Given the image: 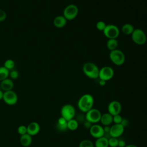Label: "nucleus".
Instances as JSON below:
<instances>
[{
    "label": "nucleus",
    "mask_w": 147,
    "mask_h": 147,
    "mask_svg": "<svg viewBox=\"0 0 147 147\" xmlns=\"http://www.w3.org/2000/svg\"><path fill=\"white\" fill-rule=\"evenodd\" d=\"M3 100L8 105H14L18 101V95L16 92L13 90L5 91L3 93Z\"/></svg>",
    "instance_id": "nucleus-10"
},
{
    "label": "nucleus",
    "mask_w": 147,
    "mask_h": 147,
    "mask_svg": "<svg viewBox=\"0 0 147 147\" xmlns=\"http://www.w3.org/2000/svg\"><path fill=\"white\" fill-rule=\"evenodd\" d=\"M19 72L18 71L16 70V69H13V70H11L9 72V77L11 79H12L13 80H16V79H17L19 77Z\"/></svg>",
    "instance_id": "nucleus-28"
},
{
    "label": "nucleus",
    "mask_w": 147,
    "mask_h": 147,
    "mask_svg": "<svg viewBox=\"0 0 147 147\" xmlns=\"http://www.w3.org/2000/svg\"><path fill=\"white\" fill-rule=\"evenodd\" d=\"M20 141L21 144L24 147H28L30 146L32 142V136L28 133L22 135L20 137Z\"/></svg>",
    "instance_id": "nucleus-18"
},
{
    "label": "nucleus",
    "mask_w": 147,
    "mask_h": 147,
    "mask_svg": "<svg viewBox=\"0 0 147 147\" xmlns=\"http://www.w3.org/2000/svg\"><path fill=\"white\" fill-rule=\"evenodd\" d=\"M128 123H129V122H128L127 119H125V118H123L122 120V122L121 123V124H122L124 127L128 125Z\"/></svg>",
    "instance_id": "nucleus-36"
},
{
    "label": "nucleus",
    "mask_w": 147,
    "mask_h": 147,
    "mask_svg": "<svg viewBox=\"0 0 147 147\" xmlns=\"http://www.w3.org/2000/svg\"><path fill=\"white\" fill-rule=\"evenodd\" d=\"M125 141L123 140H118V147H125L126 146Z\"/></svg>",
    "instance_id": "nucleus-33"
},
{
    "label": "nucleus",
    "mask_w": 147,
    "mask_h": 147,
    "mask_svg": "<svg viewBox=\"0 0 147 147\" xmlns=\"http://www.w3.org/2000/svg\"><path fill=\"white\" fill-rule=\"evenodd\" d=\"M61 117H63L67 121L74 119L76 111L74 106L70 104H66L63 106L60 111Z\"/></svg>",
    "instance_id": "nucleus-5"
},
{
    "label": "nucleus",
    "mask_w": 147,
    "mask_h": 147,
    "mask_svg": "<svg viewBox=\"0 0 147 147\" xmlns=\"http://www.w3.org/2000/svg\"><path fill=\"white\" fill-rule=\"evenodd\" d=\"M27 127V133L31 136L37 134L40 130V126L37 122H30Z\"/></svg>",
    "instance_id": "nucleus-15"
},
{
    "label": "nucleus",
    "mask_w": 147,
    "mask_h": 147,
    "mask_svg": "<svg viewBox=\"0 0 147 147\" xmlns=\"http://www.w3.org/2000/svg\"><path fill=\"white\" fill-rule=\"evenodd\" d=\"M0 87L1 90L4 92L13 90L14 87V82L10 78H7L1 82Z\"/></svg>",
    "instance_id": "nucleus-14"
},
{
    "label": "nucleus",
    "mask_w": 147,
    "mask_h": 147,
    "mask_svg": "<svg viewBox=\"0 0 147 147\" xmlns=\"http://www.w3.org/2000/svg\"><path fill=\"white\" fill-rule=\"evenodd\" d=\"M109 57L113 63L116 65H121L125 61V56L123 52L118 49L110 51Z\"/></svg>",
    "instance_id": "nucleus-3"
},
{
    "label": "nucleus",
    "mask_w": 147,
    "mask_h": 147,
    "mask_svg": "<svg viewBox=\"0 0 147 147\" xmlns=\"http://www.w3.org/2000/svg\"><path fill=\"white\" fill-rule=\"evenodd\" d=\"M123 118L120 114H117L113 116V121L115 124H119L121 123L122 122Z\"/></svg>",
    "instance_id": "nucleus-31"
},
{
    "label": "nucleus",
    "mask_w": 147,
    "mask_h": 147,
    "mask_svg": "<svg viewBox=\"0 0 147 147\" xmlns=\"http://www.w3.org/2000/svg\"><path fill=\"white\" fill-rule=\"evenodd\" d=\"M121 30L123 34L126 35H129L132 34V33L134 30V28L130 24H125L122 26Z\"/></svg>",
    "instance_id": "nucleus-22"
},
{
    "label": "nucleus",
    "mask_w": 147,
    "mask_h": 147,
    "mask_svg": "<svg viewBox=\"0 0 147 147\" xmlns=\"http://www.w3.org/2000/svg\"><path fill=\"white\" fill-rule=\"evenodd\" d=\"M18 133L21 135H24L27 133V127L24 125H20L17 129Z\"/></svg>",
    "instance_id": "nucleus-30"
},
{
    "label": "nucleus",
    "mask_w": 147,
    "mask_h": 147,
    "mask_svg": "<svg viewBox=\"0 0 147 147\" xmlns=\"http://www.w3.org/2000/svg\"><path fill=\"white\" fill-rule=\"evenodd\" d=\"M95 147H109V141L105 137H102L96 140L95 144Z\"/></svg>",
    "instance_id": "nucleus-20"
},
{
    "label": "nucleus",
    "mask_w": 147,
    "mask_h": 147,
    "mask_svg": "<svg viewBox=\"0 0 147 147\" xmlns=\"http://www.w3.org/2000/svg\"><path fill=\"white\" fill-rule=\"evenodd\" d=\"M56 127L60 131H63L68 129L67 128V121L65 120L63 117H60L57 122Z\"/></svg>",
    "instance_id": "nucleus-19"
},
{
    "label": "nucleus",
    "mask_w": 147,
    "mask_h": 147,
    "mask_svg": "<svg viewBox=\"0 0 147 147\" xmlns=\"http://www.w3.org/2000/svg\"><path fill=\"white\" fill-rule=\"evenodd\" d=\"M114 69L110 66H105L99 69L98 78L100 80L107 81L111 79L114 76Z\"/></svg>",
    "instance_id": "nucleus-9"
},
{
    "label": "nucleus",
    "mask_w": 147,
    "mask_h": 147,
    "mask_svg": "<svg viewBox=\"0 0 147 147\" xmlns=\"http://www.w3.org/2000/svg\"><path fill=\"white\" fill-rule=\"evenodd\" d=\"M89 130L91 136L96 139L103 137L105 135L103 127L97 123L92 125Z\"/></svg>",
    "instance_id": "nucleus-11"
},
{
    "label": "nucleus",
    "mask_w": 147,
    "mask_h": 147,
    "mask_svg": "<svg viewBox=\"0 0 147 147\" xmlns=\"http://www.w3.org/2000/svg\"><path fill=\"white\" fill-rule=\"evenodd\" d=\"M131 35L133 41L137 45H144L146 41V34L144 30L141 29H134Z\"/></svg>",
    "instance_id": "nucleus-4"
},
{
    "label": "nucleus",
    "mask_w": 147,
    "mask_h": 147,
    "mask_svg": "<svg viewBox=\"0 0 147 147\" xmlns=\"http://www.w3.org/2000/svg\"><path fill=\"white\" fill-rule=\"evenodd\" d=\"M94 103V97L91 94H86L80 96L78 100V107L81 111L87 113L92 108Z\"/></svg>",
    "instance_id": "nucleus-1"
},
{
    "label": "nucleus",
    "mask_w": 147,
    "mask_h": 147,
    "mask_svg": "<svg viewBox=\"0 0 147 147\" xmlns=\"http://www.w3.org/2000/svg\"><path fill=\"white\" fill-rule=\"evenodd\" d=\"M79 126L78 121L76 119H72L67 121V128L68 130L71 131L76 130Z\"/></svg>",
    "instance_id": "nucleus-23"
},
{
    "label": "nucleus",
    "mask_w": 147,
    "mask_h": 147,
    "mask_svg": "<svg viewBox=\"0 0 147 147\" xmlns=\"http://www.w3.org/2000/svg\"><path fill=\"white\" fill-rule=\"evenodd\" d=\"M109 146L110 147H117L118 144V139L117 138L111 137L108 139Z\"/></svg>",
    "instance_id": "nucleus-27"
},
{
    "label": "nucleus",
    "mask_w": 147,
    "mask_h": 147,
    "mask_svg": "<svg viewBox=\"0 0 147 147\" xmlns=\"http://www.w3.org/2000/svg\"><path fill=\"white\" fill-rule=\"evenodd\" d=\"M103 130L105 131V134H109L110 130V126H104Z\"/></svg>",
    "instance_id": "nucleus-35"
},
{
    "label": "nucleus",
    "mask_w": 147,
    "mask_h": 147,
    "mask_svg": "<svg viewBox=\"0 0 147 147\" xmlns=\"http://www.w3.org/2000/svg\"><path fill=\"white\" fill-rule=\"evenodd\" d=\"M92 123H90V122H88V121H86H86L84 122V127H86V129H90V128L91 127V126H92Z\"/></svg>",
    "instance_id": "nucleus-34"
},
{
    "label": "nucleus",
    "mask_w": 147,
    "mask_h": 147,
    "mask_svg": "<svg viewBox=\"0 0 147 147\" xmlns=\"http://www.w3.org/2000/svg\"><path fill=\"white\" fill-rule=\"evenodd\" d=\"M100 122L103 126H110L113 122V115L109 113H104L101 115Z\"/></svg>",
    "instance_id": "nucleus-17"
},
{
    "label": "nucleus",
    "mask_w": 147,
    "mask_h": 147,
    "mask_svg": "<svg viewBox=\"0 0 147 147\" xmlns=\"http://www.w3.org/2000/svg\"><path fill=\"white\" fill-rule=\"evenodd\" d=\"M108 113L113 116L119 114L122 110L121 103L118 100H113L109 103L107 106Z\"/></svg>",
    "instance_id": "nucleus-12"
},
{
    "label": "nucleus",
    "mask_w": 147,
    "mask_h": 147,
    "mask_svg": "<svg viewBox=\"0 0 147 147\" xmlns=\"http://www.w3.org/2000/svg\"><path fill=\"white\" fill-rule=\"evenodd\" d=\"M125 147H137V146H136V145L134 144H129L126 145Z\"/></svg>",
    "instance_id": "nucleus-39"
},
{
    "label": "nucleus",
    "mask_w": 147,
    "mask_h": 147,
    "mask_svg": "<svg viewBox=\"0 0 147 147\" xmlns=\"http://www.w3.org/2000/svg\"><path fill=\"white\" fill-rule=\"evenodd\" d=\"M103 32L104 35L109 39L117 38L119 36L120 33L119 28L113 24L106 25Z\"/></svg>",
    "instance_id": "nucleus-8"
},
{
    "label": "nucleus",
    "mask_w": 147,
    "mask_h": 147,
    "mask_svg": "<svg viewBox=\"0 0 147 147\" xmlns=\"http://www.w3.org/2000/svg\"><path fill=\"white\" fill-rule=\"evenodd\" d=\"M124 130L125 127L122 124L114 123L110 127L109 134L110 136L112 137L118 138L122 135V134L124 132Z\"/></svg>",
    "instance_id": "nucleus-13"
},
{
    "label": "nucleus",
    "mask_w": 147,
    "mask_h": 147,
    "mask_svg": "<svg viewBox=\"0 0 147 147\" xmlns=\"http://www.w3.org/2000/svg\"><path fill=\"white\" fill-rule=\"evenodd\" d=\"M67 21V20L63 16H57L54 18L53 23L55 27L57 28H62L66 25Z\"/></svg>",
    "instance_id": "nucleus-16"
},
{
    "label": "nucleus",
    "mask_w": 147,
    "mask_h": 147,
    "mask_svg": "<svg viewBox=\"0 0 147 147\" xmlns=\"http://www.w3.org/2000/svg\"><path fill=\"white\" fill-rule=\"evenodd\" d=\"M79 12L78 7L74 4L67 5L63 10V16L67 20H72L78 16Z\"/></svg>",
    "instance_id": "nucleus-7"
},
{
    "label": "nucleus",
    "mask_w": 147,
    "mask_h": 147,
    "mask_svg": "<svg viewBox=\"0 0 147 147\" xmlns=\"http://www.w3.org/2000/svg\"><path fill=\"white\" fill-rule=\"evenodd\" d=\"M7 18L6 12L3 10L0 9V22H3Z\"/></svg>",
    "instance_id": "nucleus-32"
},
{
    "label": "nucleus",
    "mask_w": 147,
    "mask_h": 147,
    "mask_svg": "<svg viewBox=\"0 0 147 147\" xmlns=\"http://www.w3.org/2000/svg\"><path fill=\"white\" fill-rule=\"evenodd\" d=\"M3 66L10 71L11 70L14 69V68L15 66V62L13 59H7L4 62Z\"/></svg>",
    "instance_id": "nucleus-25"
},
{
    "label": "nucleus",
    "mask_w": 147,
    "mask_h": 147,
    "mask_svg": "<svg viewBox=\"0 0 147 147\" xmlns=\"http://www.w3.org/2000/svg\"><path fill=\"white\" fill-rule=\"evenodd\" d=\"M102 114L97 109L92 108L87 113H86L85 119L92 124H95L100 122Z\"/></svg>",
    "instance_id": "nucleus-6"
},
{
    "label": "nucleus",
    "mask_w": 147,
    "mask_h": 147,
    "mask_svg": "<svg viewBox=\"0 0 147 147\" xmlns=\"http://www.w3.org/2000/svg\"><path fill=\"white\" fill-rule=\"evenodd\" d=\"M106 26V24H105V22L102 21H98L96 24V29L99 30V31H103L104 29H105Z\"/></svg>",
    "instance_id": "nucleus-29"
},
{
    "label": "nucleus",
    "mask_w": 147,
    "mask_h": 147,
    "mask_svg": "<svg viewBox=\"0 0 147 147\" xmlns=\"http://www.w3.org/2000/svg\"><path fill=\"white\" fill-rule=\"evenodd\" d=\"M9 72L3 65L0 67V82L9 77Z\"/></svg>",
    "instance_id": "nucleus-24"
},
{
    "label": "nucleus",
    "mask_w": 147,
    "mask_h": 147,
    "mask_svg": "<svg viewBox=\"0 0 147 147\" xmlns=\"http://www.w3.org/2000/svg\"><path fill=\"white\" fill-rule=\"evenodd\" d=\"M3 93H4V92H3L2 90H0V100H1V99H3Z\"/></svg>",
    "instance_id": "nucleus-38"
},
{
    "label": "nucleus",
    "mask_w": 147,
    "mask_h": 147,
    "mask_svg": "<svg viewBox=\"0 0 147 147\" xmlns=\"http://www.w3.org/2000/svg\"><path fill=\"white\" fill-rule=\"evenodd\" d=\"M79 147H94V144L90 140H83L80 142Z\"/></svg>",
    "instance_id": "nucleus-26"
},
{
    "label": "nucleus",
    "mask_w": 147,
    "mask_h": 147,
    "mask_svg": "<svg viewBox=\"0 0 147 147\" xmlns=\"http://www.w3.org/2000/svg\"><path fill=\"white\" fill-rule=\"evenodd\" d=\"M118 42L116 38L109 39L106 43L107 48L110 51L117 49V48L118 47Z\"/></svg>",
    "instance_id": "nucleus-21"
},
{
    "label": "nucleus",
    "mask_w": 147,
    "mask_h": 147,
    "mask_svg": "<svg viewBox=\"0 0 147 147\" xmlns=\"http://www.w3.org/2000/svg\"><path fill=\"white\" fill-rule=\"evenodd\" d=\"M83 72L86 76L90 79H96L99 76V69L92 62H86L83 65Z\"/></svg>",
    "instance_id": "nucleus-2"
},
{
    "label": "nucleus",
    "mask_w": 147,
    "mask_h": 147,
    "mask_svg": "<svg viewBox=\"0 0 147 147\" xmlns=\"http://www.w3.org/2000/svg\"><path fill=\"white\" fill-rule=\"evenodd\" d=\"M106 82L103 80H100V79L99 81V84L101 86H104L106 84Z\"/></svg>",
    "instance_id": "nucleus-37"
}]
</instances>
